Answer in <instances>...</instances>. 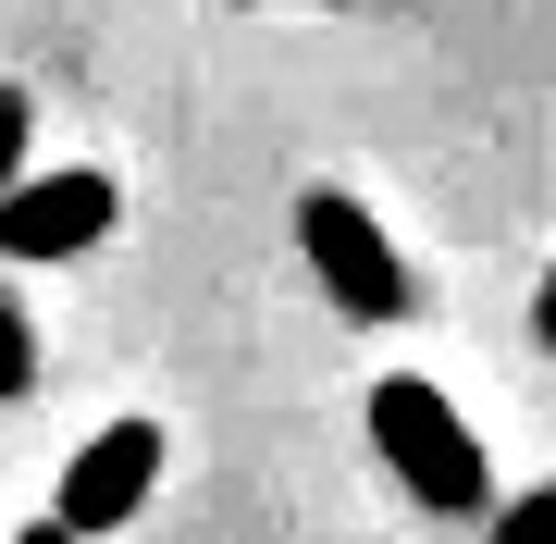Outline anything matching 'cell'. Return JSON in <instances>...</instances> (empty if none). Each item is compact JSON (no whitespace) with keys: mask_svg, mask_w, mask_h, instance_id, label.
Here are the masks:
<instances>
[{"mask_svg":"<svg viewBox=\"0 0 556 544\" xmlns=\"http://www.w3.org/2000/svg\"><path fill=\"white\" fill-rule=\"evenodd\" d=\"M124 211V186L100 162H62V174H13L0 186V248L13 261H75V248H100Z\"/></svg>","mask_w":556,"mask_h":544,"instance_id":"3","label":"cell"},{"mask_svg":"<svg viewBox=\"0 0 556 544\" xmlns=\"http://www.w3.org/2000/svg\"><path fill=\"white\" fill-rule=\"evenodd\" d=\"M532 334H544V346H556V273H544V309H532Z\"/></svg>","mask_w":556,"mask_h":544,"instance_id":"9","label":"cell"},{"mask_svg":"<svg viewBox=\"0 0 556 544\" xmlns=\"http://www.w3.org/2000/svg\"><path fill=\"white\" fill-rule=\"evenodd\" d=\"M298 248H309L321 298L358 309V322H408V309H420V273L396 261V236H383L346 186H309V199H298Z\"/></svg>","mask_w":556,"mask_h":544,"instance_id":"2","label":"cell"},{"mask_svg":"<svg viewBox=\"0 0 556 544\" xmlns=\"http://www.w3.org/2000/svg\"><path fill=\"white\" fill-rule=\"evenodd\" d=\"M25 174V87H0V186Z\"/></svg>","mask_w":556,"mask_h":544,"instance_id":"7","label":"cell"},{"mask_svg":"<svg viewBox=\"0 0 556 544\" xmlns=\"http://www.w3.org/2000/svg\"><path fill=\"white\" fill-rule=\"evenodd\" d=\"M13 544H87V532H62V520H25V532H13Z\"/></svg>","mask_w":556,"mask_h":544,"instance_id":"8","label":"cell"},{"mask_svg":"<svg viewBox=\"0 0 556 544\" xmlns=\"http://www.w3.org/2000/svg\"><path fill=\"white\" fill-rule=\"evenodd\" d=\"M371 445H383V470H396L420 507H445V520H470V507L495 495L482 445L457 433V408H445L420 371H383V383H371Z\"/></svg>","mask_w":556,"mask_h":544,"instance_id":"1","label":"cell"},{"mask_svg":"<svg viewBox=\"0 0 556 544\" xmlns=\"http://www.w3.org/2000/svg\"><path fill=\"white\" fill-rule=\"evenodd\" d=\"M495 544H556V483H532V495H519L507 520H495Z\"/></svg>","mask_w":556,"mask_h":544,"instance_id":"6","label":"cell"},{"mask_svg":"<svg viewBox=\"0 0 556 544\" xmlns=\"http://www.w3.org/2000/svg\"><path fill=\"white\" fill-rule=\"evenodd\" d=\"M149 483H161V421H112V433L75 445L50 520H62V532H124V520L149 507Z\"/></svg>","mask_w":556,"mask_h":544,"instance_id":"4","label":"cell"},{"mask_svg":"<svg viewBox=\"0 0 556 544\" xmlns=\"http://www.w3.org/2000/svg\"><path fill=\"white\" fill-rule=\"evenodd\" d=\"M25 383H38V322L0 298V396H25Z\"/></svg>","mask_w":556,"mask_h":544,"instance_id":"5","label":"cell"}]
</instances>
